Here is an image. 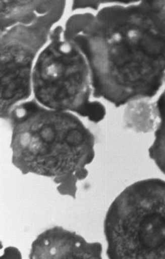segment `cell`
<instances>
[{
    "label": "cell",
    "instance_id": "obj_1",
    "mask_svg": "<svg viewBox=\"0 0 165 259\" xmlns=\"http://www.w3.org/2000/svg\"><path fill=\"white\" fill-rule=\"evenodd\" d=\"M64 34L87 59L95 98L120 107L150 100L165 82V36L141 2L73 15Z\"/></svg>",
    "mask_w": 165,
    "mask_h": 259
},
{
    "label": "cell",
    "instance_id": "obj_3",
    "mask_svg": "<svg viewBox=\"0 0 165 259\" xmlns=\"http://www.w3.org/2000/svg\"><path fill=\"white\" fill-rule=\"evenodd\" d=\"M104 234L111 259L165 258V181L127 187L108 209Z\"/></svg>",
    "mask_w": 165,
    "mask_h": 259
},
{
    "label": "cell",
    "instance_id": "obj_11",
    "mask_svg": "<svg viewBox=\"0 0 165 259\" xmlns=\"http://www.w3.org/2000/svg\"><path fill=\"white\" fill-rule=\"evenodd\" d=\"M143 0H73L72 11L94 10L97 11L102 5L116 4L122 6L139 4Z\"/></svg>",
    "mask_w": 165,
    "mask_h": 259
},
{
    "label": "cell",
    "instance_id": "obj_6",
    "mask_svg": "<svg viewBox=\"0 0 165 259\" xmlns=\"http://www.w3.org/2000/svg\"><path fill=\"white\" fill-rule=\"evenodd\" d=\"M100 243H88L82 236L56 226L39 234L32 243L31 259L102 258Z\"/></svg>",
    "mask_w": 165,
    "mask_h": 259
},
{
    "label": "cell",
    "instance_id": "obj_10",
    "mask_svg": "<svg viewBox=\"0 0 165 259\" xmlns=\"http://www.w3.org/2000/svg\"><path fill=\"white\" fill-rule=\"evenodd\" d=\"M141 3L155 25L165 36V0H143Z\"/></svg>",
    "mask_w": 165,
    "mask_h": 259
},
{
    "label": "cell",
    "instance_id": "obj_4",
    "mask_svg": "<svg viewBox=\"0 0 165 259\" xmlns=\"http://www.w3.org/2000/svg\"><path fill=\"white\" fill-rule=\"evenodd\" d=\"M32 92L39 104L50 109L76 113L90 121L104 119V105L91 101L92 81L84 54L57 25L39 53L32 75Z\"/></svg>",
    "mask_w": 165,
    "mask_h": 259
},
{
    "label": "cell",
    "instance_id": "obj_8",
    "mask_svg": "<svg viewBox=\"0 0 165 259\" xmlns=\"http://www.w3.org/2000/svg\"><path fill=\"white\" fill-rule=\"evenodd\" d=\"M149 100H139L127 104L124 121L126 126L136 132L148 133L153 130L157 114L156 102Z\"/></svg>",
    "mask_w": 165,
    "mask_h": 259
},
{
    "label": "cell",
    "instance_id": "obj_2",
    "mask_svg": "<svg viewBox=\"0 0 165 259\" xmlns=\"http://www.w3.org/2000/svg\"><path fill=\"white\" fill-rule=\"evenodd\" d=\"M8 120L12 164L23 175L63 176L94 159V135L73 113L50 109L33 98L14 107Z\"/></svg>",
    "mask_w": 165,
    "mask_h": 259
},
{
    "label": "cell",
    "instance_id": "obj_12",
    "mask_svg": "<svg viewBox=\"0 0 165 259\" xmlns=\"http://www.w3.org/2000/svg\"><path fill=\"white\" fill-rule=\"evenodd\" d=\"M79 181L75 172H70L63 176L55 177L53 179L56 184H60L58 187V191L61 195H69L76 198V193L77 191L76 183Z\"/></svg>",
    "mask_w": 165,
    "mask_h": 259
},
{
    "label": "cell",
    "instance_id": "obj_9",
    "mask_svg": "<svg viewBox=\"0 0 165 259\" xmlns=\"http://www.w3.org/2000/svg\"><path fill=\"white\" fill-rule=\"evenodd\" d=\"M159 122L155 132V140L149 148V156L165 175V90L156 101Z\"/></svg>",
    "mask_w": 165,
    "mask_h": 259
},
{
    "label": "cell",
    "instance_id": "obj_5",
    "mask_svg": "<svg viewBox=\"0 0 165 259\" xmlns=\"http://www.w3.org/2000/svg\"><path fill=\"white\" fill-rule=\"evenodd\" d=\"M66 6L54 9L28 23L1 31L0 115L8 119L11 111L31 96L32 75L39 53L60 21Z\"/></svg>",
    "mask_w": 165,
    "mask_h": 259
},
{
    "label": "cell",
    "instance_id": "obj_7",
    "mask_svg": "<svg viewBox=\"0 0 165 259\" xmlns=\"http://www.w3.org/2000/svg\"><path fill=\"white\" fill-rule=\"evenodd\" d=\"M66 0H1V31L20 23H28L47 14Z\"/></svg>",
    "mask_w": 165,
    "mask_h": 259
}]
</instances>
